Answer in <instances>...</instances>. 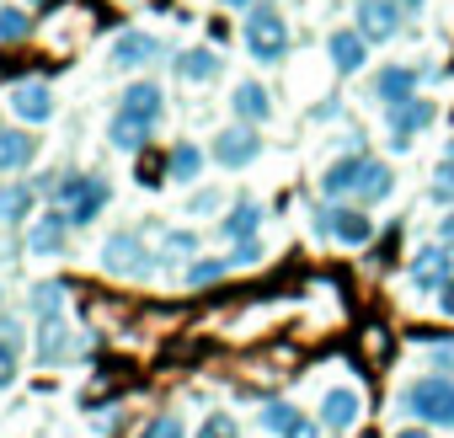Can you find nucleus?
I'll use <instances>...</instances> for the list:
<instances>
[{"label":"nucleus","mask_w":454,"mask_h":438,"mask_svg":"<svg viewBox=\"0 0 454 438\" xmlns=\"http://www.w3.org/2000/svg\"><path fill=\"white\" fill-rule=\"evenodd\" d=\"M107 139H113V150H123V155H139V150H145V139H150V129H145L139 118H129V113H113V123H107Z\"/></svg>","instance_id":"5701e85b"},{"label":"nucleus","mask_w":454,"mask_h":438,"mask_svg":"<svg viewBox=\"0 0 454 438\" xmlns=\"http://www.w3.org/2000/svg\"><path fill=\"white\" fill-rule=\"evenodd\" d=\"M438 241L454 252V208H443V219H438Z\"/></svg>","instance_id":"4c0bfd02"},{"label":"nucleus","mask_w":454,"mask_h":438,"mask_svg":"<svg viewBox=\"0 0 454 438\" xmlns=\"http://www.w3.org/2000/svg\"><path fill=\"white\" fill-rule=\"evenodd\" d=\"M427 369H433V374H454V342H433Z\"/></svg>","instance_id":"72a5a7b5"},{"label":"nucleus","mask_w":454,"mask_h":438,"mask_svg":"<svg viewBox=\"0 0 454 438\" xmlns=\"http://www.w3.org/2000/svg\"><path fill=\"white\" fill-rule=\"evenodd\" d=\"M395 6H401V12H422V0H395Z\"/></svg>","instance_id":"79ce46f5"},{"label":"nucleus","mask_w":454,"mask_h":438,"mask_svg":"<svg viewBox=\"0 0 454 438\" xmlns=\"http://www.w3.org/2000/svg\"><path fill=\"white\" fill-rule=\"evenodd\" d=\"M358 417H364V395H358L353 385H332V390L321 395V427H332V433H353Z\"/></svg>","instance_id":"9d476101"},{"label":"nucleus","mask_w":454,"mask_h":438,"mask_svg":"<svg viewBox=\"0 0 454 438\" xmlns=\"http://www.w3.org/2000/svg\"><path fill=\"white\" fill-rule=\"evenodd\" d=\"M0 134H6V129H0Z\"/></svg>","instance_id":"c03bdc74"},{"label":"nucleus","mask_w":454,"mask_h":438,"mask_svg":"<svg viewBox=\"0 0 454 438\" xmlns=\"http://www.w3.org/2000/svg\"><path fill=\"white\" fill-rule=\"evenodd\" d=\"M257 231H262V203H252V198H241L231 214L219 219V236L224 241H252Z\"/></svg>","instance_id":"6ab92c4d"},{"label":"nucleus","mask_w":454,"mask_h":438,"mask_svg":"<svg viewBox=\"0 0 454 438\" xmlns=\"http://www.w3.org/2000/svg\"><path fill=\"white\" fill-rule=\"evenodd\" d=\"M139 438H187V422H182L176 411H155V417L139 427Z\"/></svg>","instance_id":"c85d7f7f"},{"label":"nucleus","mask_w":454,"mask_h":438,"mask_svg":"<svg viewBox=\"0 0 454 438\" xmlns=\"http://www.w3.org/2000/svg\"><path fill=\"white\" fill-rule=\"evenodd\" d=\"M433 118H438V107L427 102V97H411V102H401V107H385V129H390V150H406L422 129H433Z\"/></svg>","instance_id":"0eeeda50"},{"label":"nucleus","mask_w":454,"mask_h":438,"mask_svg":"<svg viewBox=\"0 0 454 438\" xmlns=\"http://www.w3.org/2000/svg\"><path fill=\"white\" fill-rule=\"evenodd\" d=\"M278 438H321V422H316V417H305V411H300V417H294V422H289V427H284V433H278Z\"/></svg>","instance_id":"c9c22d12"},{"label":"nucleus","mask_w":454,"mask_h":438,"mask_svg":"<svg viewBox=\"0 0 454 438\" xmlns=\"http://www.w3.org/2000/svg\"><path fill=\"white\" fill-rule=\"evenodd\" d=\"M187 208L192 214H214L219 208V192H198V198H187Z\"/></svg>","instance_id":"e433bc0d"},{"label":"nucleus","mask_w":454,"mask_h":438,"mask_svg":"<svg viewBox=\"0 0 454 438\" xmlns=\"http://www.w3.org/2000/svg\"><path fill=\"white\" fill-rule=\"evenodd\" d=\"M27 33H33V22L17 6H0V43H22Z\"/></svg>","instance_id":"c756f323"},{"label":"nucleus","mask_w":454,"mask_h":438,"mask_svg":"<svg viewBox=\"0 0 454 438\" xmlns=\"http://www.w3.org/2000/svg\"><path fill=\"white\" fill-rule=\"evenodd\" d=\"M198 171H203V150L187 145V139H176V145L166 150V176H171V182H198Z\"/></svg>","instance_id":"b1692460"},{"label":"nucleus","mask_w":454,"mask_h":438,"mask_svg":"<svg viewBox=\"0 0 454 438\" xmlns=\"http://www.w3.org/2000/svg\"><path fill=\"white\" fill-rule=\"evenodd\" d=\"M118 113H129V118H139L145 129H155V123H160V113H166V91H160L155 81H134V86L123 91Z\"/></svg>","instance_id":"ddd939ff"},{"label":"nucleus","mask_w":454,"mask_h":438,"mask_svg":"<svg viewBox=\"0 0 454 438\" xmlns=\"http://www.w3.org/2000/svg\"><path fill=\"white\" fill-rule=\"evenodd\" d=\"M241 38H247V54H252L257 65H284V59H289V22L278 17L273 0H257V6L247 12Z\"/></svg>","instance_id":"f257e3e1"},{"label":"nucleus","mask_w":454,"mask_h":438,"mask_svg":"<svg viewBox=\"0 0 454 438\" xmlns=\"http://www.w3.org/2000/svg\"><path fill=\"white\" fill-rule=\"evenodd\" d=\"M353 27L369 43H390L401 33V6H395V0H358V6H353Z\"/></svg>","instance_id":"1a4fd4ad"},{"label":"nucleus","mask_w":454,"mask_h":438,"mask_svg":"<svg viewBox=\"0 0 454 438\" xmlns=\"http://www.w3.org/2000/svg\"><path fill=\"white\" fill-rule=\"evenodd\" d=\"M12 379H17V342L0 337V390H6Z\"/></svg>","instance_id":"473e14b6"},{"label":"nucleus","mask_w":454,"mask_h":438,"mask_svg":"<svg viewBox=\"0 0 454 438\" xmlns=\"http://www.w3.org/2000/svg\"><path fill=\"white\" fill-rule=\"evenodd\" d=\"M449 278H454V252H449L443 241H438V246H422V252L411 257V268H406V284L422 289V294H438Z\"/></svg>","instance_id":"6e6552de"},{"label":"nucleus","mask_w":454,"mask_h":438,"mask_svg":"<svg viewBox=\"0 0 454 438\" xmlns=\"http://www.w3.org/2000/svg\"><path fill=\"white\" fill-rule=\"evenodd\" d=\"M54 203L70 214V225H91V219L107 208V198H113V187H107V176H91V171H65V176H54Z\"/></svg>","instance_id":"7ed1b4c3"},{"label":"nucleus","mask_w":454,"mask_h":438,"mask_svg":"<svg viewBox=\"0 0 454 438\" xmlns=\"http://www.w3.org/2000/svg\"><path fill=\"white\" fill-rule=\"evenodd\" d=\"M316 231H321V241H337V246L358 252V246H369V241H374V219H369V208H364V203L326 198V203L316 208Z\"/></svg>","instance_id":"20e7f679"},{"label":"nucleus","mask_w":454,"mask_h":438,"mask_svg":"<svg viewBox=\"0 0 454 438\" xmlns=\"http://www.w3.org/2000/svg\"><path fill=\"white\" fill-rule=\"evenodd\" d=\"M395 438H433V433H427V427H401Z\"/></svg>","instance_id":"a19ab883"},{"label":"nucleus","mask_w":454,"mask_h":438,"mask_svg":"<svg viewBox=\"0 0 454 438\" xmlns=\"http://www.w3.org/2000/svg\"><path fill=\"white\" fill-rule=\"evenodd\" d=\"M12 113H17L22 123H49V118H54V91H49V81H22V86H12Z\"/></svg>","instance_id":"f8f14e48"},{"label":"nucleus","mask_w":454,"mask_h":438,"mask_svg":"<svg viewBox=\"0 0 454 438\" xmlns=\"http://www.w3.org/2000/svg\"><path fill=\"white\" fill-rule=\"evenodd\" d=\"M33 310H38L43 321H59V316H65V289H59V284H38V289H33Z\"/></svg>","instance_id":"cd10ccee"},{"label":"nucleus","mask_w":454,"mask_h":438,"mask_svg":"<svg viewBox=\"0 0 454 438\" xmlns=\"http://www.w3.org/2000/svg\"><path fill=\"white\" fill-rule=\"evenodd\" d=\"M219 65H224V59H219L214 49H182V54H176V81H192V86H198V81H214Z\"/></svg>","instance_id":"4be33fe9"},{"label":"nucleus","mask_w":454,"mask_h":438,"mask_svg":"<svg viewBox=\"0 0 454 438\" xmlns=\"http://www.w3.org/2000/svg\"><path fill=\"white\" fill-rule=\"evenodd\" d=\"M262 257V236H252V241H236V252H231V268H247V262H257Z\"/></svg>","instance_id":"f704fd0d"},{"label":"nucleus","mask_w":454,"mask_h":438,"mask_svg":"<svg viewBox=\"0 0 454 438\" xmlns=\"http://www.w3.org/2000/svg\"><path fill=\"white\" fill-rule=\"evenodd\" d=\"M438 310H443V316H449V321H454V278H449V284H443V289H438Z\"/></svg>","instance_id":"58836bf2"},{"label":"nucleus","mask_w":454,"mask_h":438,"mask_svg":"<svg viewBox=\"0 0 454 438\" xmlns=\"http://www.w3.org/2000/svg\"><path fill=\"white\" fill-rule=\"evenodd\" d=\"M219 6H231V12H252L257 0H219Z\"/></svg>","instance_id":"ea45409f"},{"label":"nucleus","mask_w":454,"mask_h":438,"mask_svg":"<svg viewBox=\"0 0 454 438\" xmlns=\"http://www.w3.org/2000/svg\"><path fill=\"white\" fill-rule=\"evenodd\" d=\"M27 214H33V187H22V182L0 187V225H22Z\"/></svg>","instance_id":"393cba45"},{"label":"nucleus","mask_w":454,"mask_h":438,"mask_svg":"<svg viewBox=\"0 0 454 438\" xmlns=\"http://www.w3.org/2000/svg\"><path fill=\"white\" fill-rule=\"evenodd\" d=\"M401 411L427 427H454V374H422L401 390Z\"/></svg>","instance_id":"f03ea898"},{"label":"nucleus","mask_w":454,"mask_h":438,"mask_svg":"<svg viewBox=\"0 0 454 438\" xmlns=\"http://www.w3.org/2000/svg\"><path fill=\"white\" fill-rule=\"evenodd\" d=\"M33 6H43V0H33Z\"/></svg>","instance_id":"37998d69"},{"label":"nucleus","mask_w":454,"mask_h":438,"mask_svg":"<svg viewBox=\"0 0 454 438\" xmlns=\"http://www.w3.org/2000/svg\"><path fill=\"white\" fill-rule=\"evenodd\" d=\"M369 160H374V155H342V160H332V166H326V176H321V192L348 203V198L358 192V182H364Z\"/></svg>","instance_id":"4468645a"},{"label":"nucleus","mask_w":454,"mask_h":438,"mask_svg":"<svg viewBox=\"0 0 454 438\" xmlns=\"http://www.w3.org/2000/svg\"><path fill=\"white\" fill-rule=\"evenodd\" d=\"M65 231H70V214H65V208H54V214L33 219V231H27L33 257H54V252H65Z\"/></svg>","instance_id":"dca6fc26"},{"label":"nucleus","mask_w":454,"mask_h":438,"mask_svg":"<svg viewBox=\"0 0 454 438\" xmlns=\"http://www.w3.org/2000/svg\"><path fill=\"white\" fill-rule=\"evenodd\" d=\"M150 59H160V38H155V33H118V43H113V70H145Z\"/></svg>","instance_id":"2eb2a0df"},{"label":"nucleus","mask_w":454,"mask_h":438,"mask_svg":"<svg viewBox=\"0 0 454 438\" xmlns=\"http://www.w3.org/2000/svg\"><path fill=\"white\" fill-rule=\"evenodd\" d=\"M102 268H107L113 278H145V273L155 268V257L145 252V241H139V236L118 231V236H107V241H102Z\"/></svg>","instance_id":"423d86ee"},{"label":"nucleus","mask_w":454,"mask_h":438,"mask_svg":"<svg viewBox=\"0 0 454 438\" xmlns=\"http://www.w3.org/2000/svg\"><path fill=\"white\" fill-rule=\"evenodd\" d=\"M374 97H380L385 107L411 102V97H417V70H411V65H385V70L374 75Z\"/></svg>","instance_id":"f3484780"},{"label":"nucleus","mask_w":454,"mask_h":438,"mask_svg":"<svg viewBox=\"0 0 454 438\" xmlns=\"http://www.w3.org/2000/svg\"><path fill=\"white\" fill-rule=\"evenodd\" d=\"M294 417H300V411H294L289 401H268V406H262V427H273V433H284Z\"/></svg>","instance_id":"2f4dec72"},{"label":"nucleus","mask_w":454,"mask_h":438,"mask_svg":"<svg viewBox=\"0 0 454 438\" xmlns=\"http://www.w3.org/2000/svg\"><path fill=\"white\" fill-rule=\"evenodd\" d=\"M427 198H433L438 208H454V155H443V160L433 166V182H427Z\"/></svg>","instance_id":"a878e982"},{"label":"nucleus","mask_w":454,"mask_h":438,"mask_svg":"<svg viewBox=\"0 0 454 438\" xmlns=\"http://www.w3.org/2000/svg\"><path fill=\"white\" fill-rule=\"evenodd\" d=\"M326 54H332V70L358 75V70L369 65V38H364L358 27H337V33L326 38Z\"/></svg>","instance_id":"9b49d317"},{"label":"nucleus","mask_w":454,"mask_h":438,"mask_svg":"<svg viewBox=\"0 0 454 438\" xmlns=\"http://www.w3.org/2000/svg\"><path fill=\"white\" fill-rule=\"evenodd\" d=\"M231 107H236L241 123H268V118H273V91H268L262 81H241V86L231 91Z\"/></svg>","instance_id":"a211bd4d"},{"label":"nucleus","mask_w":454,"mask_h":438,"mask_svg":"<svg viewBox=\"0 0 454 438\" xmlns=\"http://www.w3.org/2000/svg\"><path fill=\"white\" fill-rule=\"evenodd\" d=\"M208 155H214L224 171H247V166L262 155V134H257V123H231V129H219Z\"/></svg>","instance_id":"39448f33"},{"label":"nucleus","mask_w":454,"mask_h":438,"mask_svg":"<svg viewBox=\"0 0 454 438\" xmlns=\"http://www.w3.org/2000/svg\"><path fill=\"white\" fill-rule=\"evenodd\" d=\"M33 155H38V139L33 134H22V129L0 134V171H22V166H33Z\"/></svg>","instance_id":"412c9836"},{"label":"nucleus","mask_w":454,"mask_h":438,"mask_svg":"<svg viewBox=\"0 0 454 438\" xmlns=\"http://www.w3.org/2000/svg\"><path fill=\"white\" fill-rule=\"evenodd\" d=\"M231 273V257H198L192 268H187V289H208L214 278H224Z\"/></svg>","instance_id":"bb28decb"},{"label":"nucleus","mask_w":454,"mask_h":438,"mask_svg":"<svg viewBox=\"0 0 454 438\" xmlns=\"http://www.w3.org/2000/svg\"><path fill=\"white\" fill-rule=\"evenodd\" d=\"M395 192V171L385 166V160H369V171H364V182H358V192H353V203H364V208H374V203H385Z\"/></svg>","instance_id":"aec40b11"},{"label":"nucleus","mask_w":454,"mask_h":438,"mask_svg":"<svg viewBox=\"0 0 454 438\" xmlns=\"http://www.w3.org/2000/svg\"><path fill=\"white\" fill-rule=\"evenodd\" d=\"M198 438H241V427H236V417H231V411H208V417H203V427H198Z\"/></svg>","instance_id":"7c9ffc66"}]
</instances>
